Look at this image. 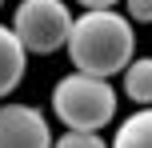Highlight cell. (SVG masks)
Wrapping results in <instances>:
<instances>
[{
    "mask_svg": "<svg viewBox=\"0 0 152 148\" xmlns=\"http://www.w3.org/2000/svg\"><path fill=\"white\" fill-rule=\"evenodd\" d=\"M72 8L64 0H20L12 12V32L28 56H52L68 44Z\"/></svg>",
    "mask_w": 152,
    "mask_h": 148,
    "instance_id": "3",
    "label": "cell"
},
{
    "mask_svg": "<svg viewBox=\"0 0 152 148\" xmlns=\"http://www.w3.org/2000/svg\"><path fill=\"white\" fill-rule=\"evenodd\" d=\"M52 116L68 132H100L116 116V88L104 76L68 72L52 84Z\"/></svg>",
    "mask_w": 152,
    "mask_h": 148,
    "instance_id": "2",
    "label": "cell"
},
{
    "mask_svg": "<svg viewBox=\"0 0 152 148\" xmlns=\"http://www.w3.org/2000/svg\"><path fill=\"white\" fill-rule=\"evenodd\" d=\"M0 8H4V0H0Z\"/></svg>",
    "mask_w": 152,
    "mask_h": 148,
    "instance_id": "11",
    "label": "cell"
},
{
    "mask_svg": "<svg viewBox=\"0 0 152 148\" xmlns=\"http://www.w3.org/2000/svg\"><path fill=\"white\" fill-rule=\"evenodd\" d=\"M52 148H108L100 140V132H68L64 128V136H56Z\"/></svg>",
    "mask_w": 152,
    "mask_h": 148,
    "instance_id": "8",
    "label": "cell"
},
{
    "mask_svg": "<svg viewBox=\"0 0 152 148\" xmlns=\"http://www.w3.org/2000/svg\"><path fill=\"white\" fill-rule=\"evenodd\" d=\"M124 8H128V20L132 24H152V0H124Z\"/></svg>",
    "mask_w": 152,
    "mask_h": 148,
    "instance_id": "9",
    "label": "cell"
},
{
    "mask_svg": "<svg viewBox=\"0 0 152 148\" xmlns=\"http://www.w3.org/2000/svg\"><path fill=\"white\" fill-rule=\"evenodd\" d=\"M124 96L140 108L152 104V56H132V64L124 68Z\"/></svg>",
    "mask_w": 152,
    "mask_h": 148,
    "instance_id": "7",
    "label": "cell"
},
{
    "mask_svg": "<svg viewBox=\"0 0 152 148\" xmlns=\"http://www.w3.org/2000/svg\"><path fill=\"white\" fill-rule=\"evenodd\" d=\"M24 64H28L24 44L16 40L12 28L0 24V100H4L8 92H16V84L24 80Z\"/></svg>",
    "mask_w": 152,
    "mask_h": 148,
    "instance_id": "5",
    "label": "cell"
},
{
    "mask_svg": "<svg viewBox=\"0 0 152 148\" xmlns=\"http://www.w3.org/2000/svg\"><path fill=\"white\" fill-rule=\"evenodd\" d=\"M108 148H152V104L136 108L128 120H120Z\"/></svg>",
    "mask_w": 152,
    "mask_h": 148,
    "instance_id": "6",
    "label": "cell"
},
{
    "mask_svg": "<svg viewBox=\"0 0 152 148\" xmlns=\"http://www.w3.org/2000/svg\"><path fill=\"white\" fill-rule=\"evenodd\" d=\"M48 116L32 104H0V148H52Z\"/></svg>",
    "mask_w": 152,
    "mask_h": 148,
    "instance_id": "4",
    "label": "cell"
},
{
    "mask_svg": "<svg viewBox=\"0 0 152 148\" xmlns=\"http://www.w3.org/2000/svg\"><path fill=\"white\" fill-rule=\"evenodd\" d=\"M68 60L76 72H88V76H120L132 64V52H136V32H132V20L116 8H92V12H80L72 20L68 32Z\"/></svg>",
    "mask_w": 152,
    "mask_h": 148,
    "instance_id": "1",
    "label": "cell"
},
{
    "mask_svg": "<svg viewBox=\"0 0 152 148\" xmlns=\"http://www.w3.org/2000/svg\"><path fill=\"white\" fill-rule=\"evenodd\" d=\"M76 4H80L84 12H92V8H116L120 0H76Z\"/></svg>",
    "mask_w": 152,
    "mask_h": 148,
    "instance_id": "10",
    "label": "cell"
}]
</instances>
